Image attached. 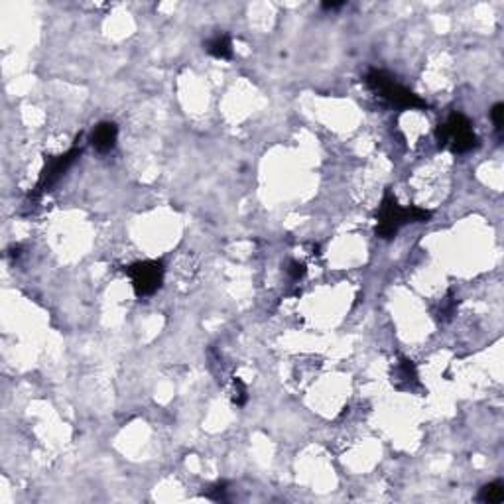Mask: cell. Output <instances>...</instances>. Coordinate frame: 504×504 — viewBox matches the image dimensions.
Segmentation results:
<instances>
[{
	"label": "cell",
	"instance_id": "8fae6325",
	"mask_svg": "<svg viewBox=\"0 0 504 504\" xmlns=\"http://www.w3.org/2000/svg\"><path fill=\"white\" fill-rule=\"evenodd\" d=\"M288 272H290V276H292V280H299L301 276H303V272H306V268L301 266L299 262H292L290 268H288Z\"/></svg>",
	"mask_w": 504,
	"mask_h": 504
},
{
	"label": "cell",
	"instance_id": "277c9868",
	"mask_svg": "<svg viewBox=\"0 0 504 504\" xmlns=\"http://www.w3.org/2000/svg\"><path fill=\"white\" fill-rule=\"evenodd\" d=\"M128 276L133 280L134 292L138 296H152L154 292H158V288L163 282L162 262H156V260L138 262L128 268Z\"/></svg>",
	"mask_w": 504,
	"mask_h": 504
},
{
	"label": "cell",
	"instance_id": "52a82bcc",
	"mask_svg": "<svg viewBox=\"0 0 504 504\" xmlns=\"http://www.w3.org/2000/svg\"><path fill=\"white\" fill-rule=\"evenodd\" d=\"M205 49L217 60H231L233 58V44H231V38L227 34H217L215 38H211L205 45Z\"/></svg>",
	"mask_w": 504,
	"mask_h": 504
},
{
	"label": "cell",
	"instance_id": "30bf717a",
	"mask_svg": "<svg viewBox=\"0 0 504 504\" xmlns=\"http://www.w3.org/2000/svg\"><path fill=\"white\" fill-rule=\"evenodd\" d=\"M235 402H237V406H242L247 402V388L238 378L235 380Z\"/></svg>",
	"mask_w": 504,
	"mask_h": 504
},
{
	"label": "cell",
	"instance_id": "3957f363",
	"mask_svg": "<svg viewBox=\"0 0 504 504\" xmlns=\"http://www.w3.org/2000/svg\"><path fill=\"white\" fill-rule=\"evenodd\" d=\"M437 140H439V146L451 148V152L455 154H465L477 146L473 124L463 115H451L444 126H439Z\"/></svg>",
	"mask_w": 504,
	"mask_h": 504
},
{
	"label": "cell",
	"instance_id": "7a4b0ae2",
	"mask_svg": "<svg viewBox=\"0 0 504 504\" xmlns=\"http://www.w3.org/2000/svg\"><path fill=\"white\" fill-rule=\"evenodd\" d=\"M367 85L378 97H382L385 101L398 106V108H424L426 106V103L417 95H414L412 91H408L406 87H402L400 83H396L385 71L372 69L371 73L367 75Z\"/></svg>",
	"mask_w": 504,
	"mask_h": 504
},
{
	"label": "cell",
	"instance_id": "7c38bea8",
	"mask_svg": "<svg viewBox=\"0 0 504 504\" xmlns=\"http://www.w3.org/2000/svg\"><path fill=\"white\" fill-rule=\"evenodd\" d=\"M343 2H325L323 8H341Z\"/></svg>",
	"mask_w": 504,
	"mask_h": 504
},
{
	"label": "cell",
	"instance_id": "6da1fadb",
	"mask_svg": "<svg viewBox=\"0 0 504 504\" xmlns=\"http://www.w3.org/2000/svg\"><path fill=\"white\" fill-rule=\"evenodd\" d=\"M430 219V211L417 207H402L396 203V199L388 193L380 205L378 213V227L376 233L382 238L394 237L404 225L408 222H422Z\"/></svg>",
	"mask_w": 504,
	"mask_h": 504
},
{
	"label": "cell",
	"instance_id": "5b68a950",
	"mask_svg": "<svg viewBox=\"0 0 504 504\" xmlns=\"http://www.w3.org/2000/svg\"><path fill=\"white\" fill-rule=\"evenodd\" d=\"M119 138V128L113 122H101L99 126H95V130L91 134V144L99 152H111L117 144Z\"/></svg>",
	"mask_w": 504,
	"mask_h": 504
},
{
	"label": "cell",
	"instance_id": "8992f818",
	"mask_svg": "<svg viewBox=\"0 0 504 504\" xmlns=\"http://www.w3.org/2000/svg\"><path fill=\"white\" fill-rule=\"evenodd\" d=\"M77 156H79V150H71V152H67L65 156H60L58 160H54V162L49 163V165L44 170V174H42L40 187H49V185H54V183L61 178V174L73 163V160Z\"/></svg>",
	"mask_w": 504,
	"mask_h": 504
},
{
	"label": "cell",
	"instance_id": "9c48e42d",
	"mask_svg": "<svg viewBox=\"0 0 504 504\" xmlns=\"http://www.w3.org/2000/svg\"><path fill=\"white\" fill-rule=\"evenodd\" d=\"M490 119H492L494 128H496L499 133H503V126H504V104L503 103H499L492 106V111H490Z\"/></svg>",
	"mask_w": 504,
	"mask_h": 504
},
{
	"label": "cell",
	"instance_id": "ba28073f",
	"mask_svg": "<svg viewBox=\"0 0 504 504\" xmlns=\"http://www.w3.org/2000/svg\"><path fill=\"white\" fill-rule=\"evenodd\" d=\"M481 501L489 504L503 503L504 501L503 485H501V483H490L487 487H483V490H481Z\"/></svg>",
	"mask_w": 504,
	"mask_h": 504
}]
</instances>
